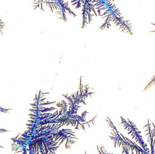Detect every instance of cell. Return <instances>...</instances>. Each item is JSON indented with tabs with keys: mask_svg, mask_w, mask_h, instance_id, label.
Returning a JSON list of instances; mask_svg holds the SVG:
<instances>
[{
	"mask_svg": "<svg viewBox=\"0 0 155 154\" xmlns=\"http://www.w3.org/2000/svg\"><path fill=\"white\" fill-rule=\"evenodd\" d=\"M120 119L121 123L124 125V127L127 130L128 133L130 135L132 138L137 142L139 145H140L145 151H149L147 144L145 143L142 138L140 132L137 129L136 125L128 119H125L122 117H120Z\"/></svg>",
	"mask_w": 155,
	"mask_h": 154,
	"instance_id": "cell-1",
	"label": "cell"
}]
</instances>
